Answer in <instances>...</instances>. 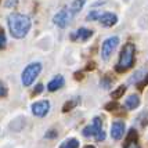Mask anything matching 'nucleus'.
<instances>
[{
  "label": "nucleus",
  "instance_id": "f257e3e1",
  "mask_svg": "<svg viewBox=\"0 0 148 148\" xmlns=\"http://www.w3.org/2000/svg\"><path fill=\"white\" fill-rule=\"evenodd\" d=\"M7 25L10 29V33L14 39H24L31 31L32 21L28 15L19 13H11L7 17Z\"/></svg>",
  "mask_w": 148,
  "mask_h": 148
},
{
  "label": "nucleus",
  "instance_id": "f03ea898",
  "mask_svg": "<svg viewBox=\"0 0 148 148\" xmlns=\"http://www.w3.org/2000/svg\"><path fill=\"white\" fill-rule=\"evenodd\" d=\"M134 54H136V46L133 43H126L123 46L122 51L119 54V61L116 64L115 69L118 72H126L130 69L134 64Z\"/></svg>",
  "mask_w": 148,
  "mask_h": 148
},
{
  "label": "nucleus",
  "instance_id": "7ed1b4c3",
  "mask_svg": "<svg viewBox=\"0 0 148 148\" xmlns=\"http://www.w3.org/2000/svg\"><path fill=\"white\" fill-rule=\"evenodd\" d=\"M42 72V64L40 62H31L26 65V68L22 71L21 75V82L25 87H29L35 82V79L39 76V73Z\"/></svg>",
  "mask_w": 148,
  "mask_h": 148
},
{
  "label": "nucleus",
  "instance_id": "20e7f679",
  "mask_svg": "<svg viewBox=\"0 0 148 148\" xmlns=\"http://www.w3.org/2000/svg\"><path fill=\"white\" fill-rule=\"evenodd\" d=\"M75 15L72 14V11L68 8V7H65L62 10H60L54 17H53V22L58 26V28H66V26L71 24L72 18H73Z\"/></svg>",
  "mask_w": 148,
  "mask_h": 148
},
{
  "label": "nucleus",
  "instance_id": "39448f33",
  "mask_svg": "<svg viewBox=\"0 0 148 148\" xmlns=\"http://www.w3.org/2000/svg\"><path fill=\"white\" fill-rule=\"evenodd\" d=\"M119 43V38L118 36H111V38L105 39L101 46V57L104 61H108L112 56V53L115 51L116 46Z\"/></svg>",
  "mask_w": 148,
  "mask_h": 148
},
{
  "label": "nucleus",
  "instance_id": "423d86ee",
  "mask_svg": "<svg viewBox=\"0 0 148 148\" xmlns=\"http://www.w3.org/2000/svg\"><path fill=\"white\" fill-rule=\"evenodd\" d=\"M31 110H32V114L35 116L43 118V116H46L47 114H49V111H50V101H47V100L36 101V103L32 104Z\"/></svg>",
  "mask_w": 148,
  "mask_h": 148
},
{
  "label": "nucleus",
  "instance_id": "0eeeda50",
  "mask_svg": "<svg viewBox=\"0 0 148 148\" xmlns=\"http://www.w3.org/2000/svg\"><path fill=\"white\" fill-rule=\"evenodd\" d=\"M125 129H126L125 122H122V121H115V122L111 125V137H112L114 140L122 138L123 134H125Z\"/></svg>",
  "mask_w": 148,
  "mask_h": 148
},
{
  "label": "nucleus",
  "instance_id": "6e6552de",
  "mask_svg": "<svg viewBox=\"0 0 148 148\" xmlns=\"http://www.w3.org/2000/svg\"><path fill=\"white\" fill-rule=\"evenodd\" d=\"M93 36V31L87 29V28H79L77 31L71 35L72 40H82V42H87L89 39Z\"/></svg>",
  "mask_w": 148,
  "mask_h": 148
},
{
  "label": "nucleus",
  "instance_id": "1a4fd4ad",
  "mask_svg": "<svg viewBox=\"0 0 148 148\" xmlns=\"http://www.w3.org/2000/svg\"><path fill=\"white\" fill-rule=\"evenodd\" d=\"M64 84H65V79L62 75H57V76H54L47 83V90L50 91V93H53V91H57L60 90L61 87H64Z\"/></svg>",
  "mask_w": 148,
  "mask_h": 148
},
{
  "label": "nucleus",
  "instance_id": "9d476101",
  "mask_svg": "<svg viewBox=\"0 0 148 148\" xmlns=\"http://www.w3.org/2000/svg\"><path fill=\"white\" fill-rule=\"evenodd\" d=\"M93 127H94V132H96V136H94V138H96L97 141H103L104 138H105V133H104L103 130V121H101V118H98L96 116L94 119H93Z\"/></svg>",
  "mask_w": 148,
  "mask_h": 148
},
{
  "label": "nucleus",
  "instance_id": "9b49d317",
  "mask_svg": "<svg viewBox=\"0 0 148 148\" xmlns=\"http://www.w3.org/2000/svg\"><path fill=\"white\" fill-rule=\"evenodd\" d=\"M98 21H100V24L103 26L110 28V26H114L118 22V17L112 13H104V14H101V17H100Z\"/></svg>",
  "mask_w": 148,
  "mask_h": 148
},
{
  "label": "nucleus",
  "instance_id": "f8f14e48",
  "mask_svg": "<svg viewBox=\"0 0 148 148\" xmlns=\"http://www.w3.org/2000/svg\"><path fill=\"white\" fill-rule=\"evenodd\" d=\"M138 105H140V97L136 96V94L129 96L126 98V101H125V107H126L127 110H136Z\"/></svg>",
  "mask_w": 148,
  "mask_h": 148
},
{
  "label": "nucleus",
  "instance_id": "ddd939ff",
  "mask_svg": "<svg viewBox=\"0 0 148 148\" xmlns=\"http://www.w3.org/2000/svg\"><path fill=\"white\" fill-rule=\"evenodd\" d=\"M79 103H80V97H73V98L68 100V101L64 104V107H62V111H64V112H68V111L73 110V108H75V107H76Z\"/></svg>",
  "mask_w": 148,
  "mask_h": 148
},
{
  "label": "nucleus",
  "instance_id": "4468645a",
  "mask_svg": "<svg viewBox=\"0 0 148 148\" xmlns=\"http://www.w3.org/2000/svg\"><path fill=\"white\" fill-rule=\"evenodd\" d=\"M84 3H86V0H73V3H72L71 7H69V10L72 11V14H73V15H76V14L83 8Z\"/></svg>",
  "mask_w": 148,
  "mask_h": 148
},
{
  "label": "nucleus",
  "instance_id": "2eb2a0df",
  "mask_svg": "<svg viewBox=\"0 0 148 148\" xmlns=\"http://www.w3.org/2000/svg\"><path fill=\"white\" fill-rule=\"evenodd\" d=\"M60 148H79V141L76 138H66L62 141Z\"/></svg>",
  "mask_w": 148,
  "mask_h": 148
},
{
  "label": "nucleus",
  "instance_id": "dca6fc26",
  "mask_svg": "<svg viewBox=\"0 0 148 148\" xmlns=\"http://www.w3.org/2000/svg\"><path fill=\"white\" fill-rule=\"evenodd\" d=\"M125 91H126V86H123V84H122V86H119L116 90H114L112 93H111V97H112L114 100H116V98H121V97L123 96V93H125Z\"/></svg>",
  "mask_w": 148,
  "mask_h": 148
},
{
  "label": "nucleus",
  "instance_id": "f3484780",
  "mask_svg": "<svg viewBox=\"0 0 148 148\" xmlns=\"http://www.w3.org/2000/svg\"><path fill=\"white\" fill-rule=\"evenodd\" d=\"M82 134L84 137H94L96 136V132H94V127H93V125H89V126H86L83 130H82Z\"/></svg>",
  "mask_w": 148,
  "mask_h": 148
},
{
  "label": "nucleus",
  "instance_id": "a211bd4d",
  "mask_svg": "<svg viewBox=\"0 0 148 148\" xmlns=\"http://www.w3.org/2000/svg\"><path fill=\"white\" fill-rule=\"evenodd\" d=\"M100 17H101V13L98 10H91L90 13L87 14V19L89 21H98Z\"/></svg>",
  "mask_w": 148,
  "mask_h": 148
},
{
  "label": "nucleus",
  "instance_id": "6ab92c4d",
  "mask_svg": "<svg viewBox=\"0 0 148 148\" xmlns=\"http://www.w3.org/2000/svg\"><path fill=\"white\" fill-rule=\"evenodd\" d=\"M7 94H8V89H7L6 83L0 80V98H3V97H7Z\"/></svg>",
  "mask_w": 148,
  "mask_h": 148
},
{
  "label": "nucleus",
  "instance_id": "aec40b11",
  "mask_svg": "<svg viewBox=\"0 0 148 148\" xmlns=\"http://www.w3.org/2000/svg\"><path fill=\"white\" fill-rule=\"evenodd\" d=\"M7 45V39H6V35H4V31L0 28V49H4Z\"/></svg>",
  "mask_w": 148,
  "mask_h": 148
},
{
  "label": "nucleus",
  "instance_id": "412c9836",
  "mask_svg": "<svg viewBox=\"0 0 148 148\" xmlns=\"http://www.w3.org/2000/svg\"><path fill=\"white\" fill-rule=\"evenodd\" d=\"M43 90H45V86H43L42 83H39V84L35 86V89H33V94L36 96V94H39V93H42Z\"/></svg>",
  "mask_w": 148,
  "mask_h": 148
},
{
  "label": "nucleus",
  "instance_id": "4be33fe9",
  "mask_svg": "<svg viewBox=\"0 0 148 148\" xmlns=\"http://www.w3.org/2000/svg\"><path fill=\"white\" fill-rule=\"evenodd\" d=\"M58 134H57V132H56V130H49V132L45 134V137L46 138H56Z\"/></svg>",
  "mask_w": 148,
  "mask_h": 148
},
{
  "label": "nucleus",
  "instance_id": "5701e85b",
  "mask_svg": "<svg viewBox=\"0 0 148 148\" xmlns=\"http://www.w3.org/2000/svg\"><path fill=\"white\" fill-rule=\"evenodd\" d=\"M125 148H140V145H138V144H137L136 141H132V140H129V141L126 143Z\"/></svg>",
  "mask_w": 148,
  "mask_h": 148
},
{
  "label": "nucleus",
  "instance_id": "b1692460",
  "mask_svg": "<svg viewBox=\"0 0 148 148\" xmlns=\"http://www.w3.org/2000/svg\"><path fill=\"white\" fill-rule=\"evenodd\" d=\"M116 107H118V105H116L115 103H110V104L105 105V108H107L108 111H112V108H116Z\"/></svg>",
  "mask_w": 148,
  "mask_h": 148
},
{
  "label": "nucleus",
  "instance_id": "393cba45",
  "mask_svg": "<svg viewBox=\"0 0 148 148\" xmlns=\"http://www.w3.org/2000/svg\"><path fill=\"white\" fill-rule=\"evenodd\" d=\"M15 4H17V0H8V1H7V3H6V6H7V7L15 6Z\"/></svg>",
  "mask_w": 148,
  "mask_h": 148
},
{
  "label": "nucleus",
  "instance_id": "a878e982",
  "mask_svg": "<svg viewBox=\"0 0 148 148\" xmlns=\"http://www.w3.org/2000/svg\"><path fill=\"white\" fill-rule=\"evenodd\" d=\"M84 148H94V147H93V145H86Z\"/></svg>",
  "mask_w": 148,
  "mask_h": 148
}]
</instances>
